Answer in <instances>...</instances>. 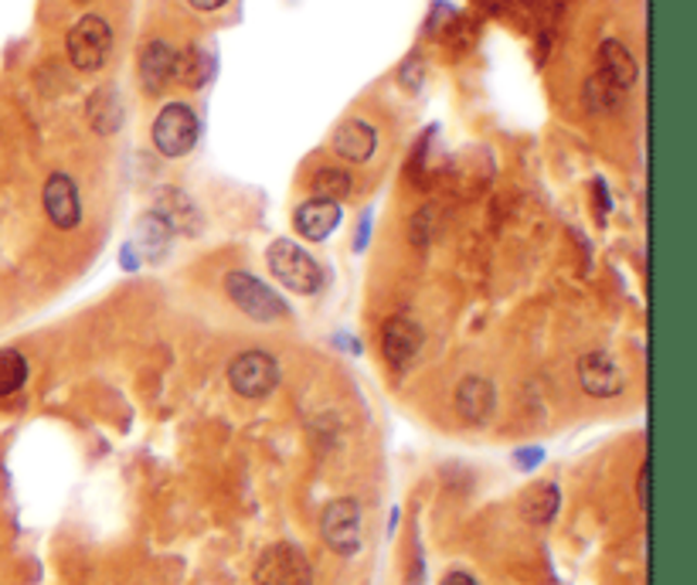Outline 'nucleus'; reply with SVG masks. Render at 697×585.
Segmentation results:
<instances>
[{"label":"nucleus","instance_id":"1","mask_svg":"<svg viewBox=\"0 0 697 585\" xmlns=\"http://www.w3.org/2000/svg\"><path fill=\"white\" fill-rule=\"evenodd\" d=\"M266 263H269V272H273L290 293L309 296V293H317V290L324 287L320 263H317L314 256H309L306 249H300L296 242H287V239L273 242L269 252H266Z\"/></svg>","mask_w":697,"mask_h":585},{"label":"nucleus","instance_id":"2","mask_svg":"<svg viewBox=\"0 0 697 585\" xmlns=\"http://www.w3.org/2000/svg\"><path fill=\"white\" fill-rule=\"evenodd\" d=\"M65 52L79 72H99L113 52V28L102 14H86L72 24L65 38Z\"/></svg>","mask_w":697,"mask_h":585},{"label":"nucleus","instance_id":"3","mask_svg":"<svg viewBox=\"0 0 697 585\" xmlns=\"http://www.w3.org/2000/svg\"><path fill=\"white\" fill-rule=\"evenodd\" d=\"M225 293L242 314H249L252 320H259V323H273V320L290 317V307L282 303V296L273 287H266L263 279H255L249 272H239V269L228 272L225 276Z\"/></svg>","mask_w":697,"mask_h":585},{"label":"nucleus","instance_id":"4","mask_svg":"<svg viewBox=\"0 0 697 585\" xmlns=\"http://www.w3.org/2000/svg\"><path fill=\"white\" fill-rule=\"evenodd\" d=\"M198 116L188 103H167L153 119V147L164 157H185L198 143Z\"/></svg>","mask_w":697,"mask_h":585},{"label":"nucleus","instance_id":"5","mask_svg":"<svg viewBox=\"0 0 697 585\" xmlns=\"http://www.w3.org/2000/svg\"><path fill=\"white\" fill-rule=\"evenodd\" d=\"M228 385L242 398H266L279 385V365L269 351H242L236 361L228 365Z\"/></svg>","mask_w":697,"mask_h":585},{"label":"nucleus","instance_id":"6","mask_svg":"<svg viewBox=\"0 0 697 585\" xmlns=\"http://www.w3.org/2000/svg\"><path fill=\"white\" fill-rule=\"evenodd\" d=\"M255 585H314V569L296 545L279 542L255 562Z\"/></svg>","mask_w":697,"mask_h":585},{"label":"nucleus","instance_id":"7","mask_svg":"<svg viewBox=\"0 0 697 585\" xmlns=\"http://www.w3.org/2000/svg\"><path fill=\"white\" fill-rule=\"evenodd\" d=\"M320 534L330 551H338L344 558L360 551V507L354 497H341L324 507L320 518Z\"/></svg>","mask_w":697,"mask_h":585},{"label":"nucleus","instance_id":"8","mask_svg":"<svg viewBox=\"0 0 697 585\" xmlns=\"http://www.w3.org/2000/svg\"><path fill=\"white\" fill-rule=\"evenodd\" d=\"M41 205H45V215L48 221L62 228V232H72V228H79L83 221V198H79V185L72 181L68 174H51L45 181V191H41Z\"/></svg>","mask_w":697,"mask_h":585},{"label":"nucleus","instance_id":"9","mask_svg":"<svg viewBox=\"0 0 697 585\" xmlns=\"http://www.w3.org/2000/svg\"><path fill=\"white\" fill-rule=\"evenodd\" d=\"M579 371V385L585 395L592 398H616L619 392L626 389V378H623V368L612 361V354L606 351H588L579 358L575 365Z\"/></svg>","mask_w":697,"mask_h":585},{"label":"nucleus","instance_id":"10","mask_svg":"<svg viewBox=\"0 0 697 585\" xmlns=\"http://www.w3.org/2000/svg\"><path fill=\"white\" fill-rule=\"evenodd\" d=\"M422 327L416 320H408V317H395L384 323V334H381V347H384V358H389L392 368L405 371L411 361L419 358V351H422Z\"/></svg>","mask_w":697,"mask_h":585},{"label":"nucleus","instance_id":"11","mask_svg":"<svg viewBox=\"0 0 697 585\" xmlns=\"http://www.w3.org/2000/svg\"><path fill=\"white\" fill-rule=\"evenodd\" d=\"M375 150H378V130L368 119H347L338 126V133H333V154L341 161L365 164L375 157Z\"/></svg>","mask_w":697,"mask_h":585},{"label":"nucleus","instance_id":"12","mask_svg":"<svg viewBox=\"0 0 697 585\" xmlns=\"http://www.w3.org/2000/svg\"><path fill=\"white\" fill-rule=\"evenodd\" d=\"M596 75L603 82H609L616 92H623L639 79V65H636V59L630 55V48L623 41L606 38L599 44V72Z\"/></svg>","mask_w":697,"mask_h":585},{"label":"nucleus","instance_id":"13","mask_svg":"<svg viewBox=\"0 0 697 585\" xmlns=\"http://www.w3.org/2000/svg\"><path fill=\"white\" fill-rule=\"evenodd\" d=\"M296 232L309 242H324L333 228L341 225V205L338 201H324V198H309L296 208Z\"/></svg>","mask_w":697,"mask_h":585},{"label":"nucleus","instance_id":"14","mask_svg":"<svg viewBox=\"0 0 697 585\" xmlns=\"http://www.w3.org/2000/svg\"><path fill=\"white\" fill-rule=\"evenodd\" d=\"M494 405H497V392L490 385L486 378L480 374H467L459 381L456 389V412L467 419V422H486L494 416Z\"/></svg>","mask_w":697,"mask_h":585},{"label":"nucleus","instance_id":"15","mask_svg":"<svg viewBox=\"0 0 697 585\" xmlns=\"http://www.w3.org/2000/svg\"><path fill=\"white\" fill-rule=\"evenodd\" d=\"M140 82L147 92H164L174 82V48L167 41H147L140 48Z\"/></svg>","mask_w":697,"mask_h":585},{"label":"nucleus","instance_id":"16","mask_svg":"<svg viewBox=\"0 0 697 585\" xmlns=\"http://www.w3.org/2000/svg\"><path fill=\"white\" fill-rule=\"evenodd\" d=\"M86 116H89V126H92L96 133H102V137L116 133L119 123H123V99H119V92L113 86H99L89 96Z\"/></svg>","mask_w":697,"mask_h":585},{"label":"nucleus","instance_id":"17","mask_svg":"<svg viewBox=\"0 0 697 585\" xmlns=\"http://www.w3.org/2000/svg\"><path fill=\"white\" fill-rule=\"evenodd\" d=\"M208 75H212V62L198 44L180 48V52L174 48V79L177 82H185L188 89H201L208 82Z\"/></svg>","mask_w":697,"mask_h":585},{"label":"nucleus","instance_id":"18","mask_svg":"<svg viewBox=\"0 0 697 585\" xmlns=\"http://www.w3.org/2000/svg\"><path fill=\"white\" fill-rule=\"evenodd\" d=\"M558 504H561V494H558L555 483H537V487L524 491L521 514L528 524H548L558 514Z\"/></svg>","mask_w":697,"mask_h":585},{"label":"nucleus","instance_id":"19","mask_svg":"<svg viewBox=\"0 0 697 585\" xmlns=\"http://www.w3.org/2000/svg\"><path fill=\"white\" fill-rule=\"evenodd\" d=\"M170 236H174L170 225H167L157 212H150V215L140 218V225H137V242H134L130 249H140L143 259H157V256H164V249H167Z\"/></svg>","mask_w":697,"mask_h":585},{"label":"nucleus","instance_id":"20","mask_svg":"<svg viewBox=\"0 0 697 585\" xmlns=\"http://www.w3.org/2000/svg\"><path fill=\"white\" fill-rule=\"evenodd\" d=\"M24 381H28V358L14 347H4L0 351V398L21 392Z\"/></svg>","mask_w":697,"mask_h":585},{"label":"nucleus","instance_id":"21","mask_svg":"<svg viewBox=\"0 0 697 585\" xmlns=\"http://www.w3.org/2000/svg\"><path fill=\"white\" fill-rule=\"evenodd\" d=\"M351 194V174L341 170V167H324L317 170L314 177V198H324V201H341Z\"/></svg>","mask_w":697,"mask_h":585},{"label":"nucleus","instance_id":"22","mask_svg":"<svg viewBox=\"0 0 697 585\" xmlns=\"http://www.w3.org/2000/svg\"><path fill=\"white\" fill-rule=\"evenodd\" d=\"M619 92L609 86V82H603L599 75L592 79L588 86H585V103L592 106V110H603V106H612V99H616Z\"/></svg>","mask_w":697,"mask_h":585},{"label":"nucleus","instance_id":"23","mask_svg":"<svg viewBox=\"0 0 697 585\" xmlns=\"http://www.w3.org/2000/svg\"><path fill=\"white\" fill-rule=\"evenodd\" d=\"M636 500L643 507V514H647V507H650V463H643V470L636 476Z\"/></svg>","mask_w":697,"mask_h":585},{"label":"nucleus","instance_id":"24","mask_svg":"<svg viewBox=\"0 0 697 585\" xmlns=\"http://www.w3.org/2000/svg\"><path fill=\"white\" fill-rule=\"evenodd\" d=\"M541 456H545L541 449H521L518 456H514V460H518V467H521V470H531V467H537V463H541Z\"/></svg>","mask_w":697,"mask_h":585},{"label":"nucleus","instance_id":"25","mask_svg":"<svg viewBox=\"0 0 697 585\" xmlns=\"http://www.w3.org/2000/svg\"><path fill=\"white\" fill-rule=\"evenodd\" d=\"M439 585H477V578H473V575H467V572H449V575H446L443 582H439Z\"/></svg>","mask_w":697,"mask_h":585},{"label":"nucleus","instance_id":"26","mask_svg":"<svg viewBox=\"0 0 697 585\" xmlns=\"http://www.w3.org/2000/svg\"><path fill=\"white\" fill-rule=\"evenodd\" d=\"M188 4H191L194 11H218V8L228 4V0H188Z\"/></svg>","mask_w":697,"mask_h":585},{"label":"nucleus","instance_id":"27","mask_svg":"<svg viewBox=\"0 0 697 585\" xmlns=\"http://www.w3.org/2000/svg\"><path fill=\"white\" fill-rule=\"evenodd\" d=\"M79 4H86V0H79Z\"/></svg>","mask_w":697,"mask_h":585}]
</instances>
